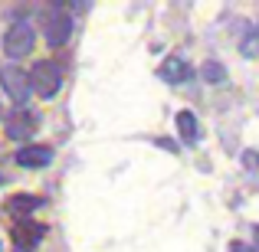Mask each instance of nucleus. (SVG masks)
Here are the masks:
<instances>
[{"label":"nucleus","mask_w":259,"mask_h":252,"mask_svg":"<svg viewBox=\"0 0 259 252\" xmlns=\"http://www.w3.org/2000/svg\"><path fill=\"white\" fill-rule=\"evenodd\" d=\"M33 46H36V33H33V26L26 23V20H17V23L7 26L4 53L10 59H20V56H26V53H33Z\"/></svg>","instance_id":"1"},{"label":"nucleus","mask_w":259,"mask_h":252,"mask_svg":"<svg viewBox=\"0 0 259 252\" xmlns=\"http://www.w3.org/2000/svg\"><path fill=\"white\" fill-rule=\"evenodd\" d=\"M39 207H43V200H39V196H23V193H20V196H10V200L4 203V210L17 216V223L20 220H30V213H33V210H39Z\"/></svg>","instance_id":"9"},{"label":"nucleus","mask_w":259,"mask_h":252,"mask_svg":"<svg viewBox=\"0 0 259 252\" xmlns=\"http://www.w3.org/2000/svg\"><path fill=\"white\" fill-rule=\"evenodd\" d=\"M50 161H53V147H46V144H26L17 151V164L26 167V170H39V167L50 164Z\"/></svg>","instance_id":"7"},{"label":"nucleus","mask_w":259,"mask_h":252,"mask_svg":"<svg viewBox=\"0 0 259 252\" xmlns=\"http://www.w3.org/2000/svg\"><path fill=\"white\" fill-rule=\"evenodd\" d=\"M0 85H4V92L10 95L17 105H23V102L33 95V88H30V72H23L20 66H13V63L0 69Z\"/></svg>","instance_id":"4"},{"label":"nucleus","mask_w":259,"mask_h":252,"mask_svg":"<svg viewBox=\"0 0 259 252\" xmlns=\"http://www.w3.org/2000/svg\"><path fill=\"white\" fill-rule=\"evenodd\" d=\"M240 53H243V56H249V59L259 56V26H256V30H249V36L240 43Z\"/></svg>","instance_id":"12"},{"label":"nucleus","mask_w":259,"mask_h":252,"mask_svg":"<svg viewBox=\"0 0 259 252\" xmlns=\"http://www.w3.org/2000/svg\"><path fill=\"white\" fill-rule=\"evenodd\" d=\"M0 118H4V105H0Z\"/></svg>","instance_id":"14"},{"label":"nucleus","mask_w":259,"mask_h":252,"mask_svg":"<svg viewBox=\"0 0 259 252\" xmlns=\"http://www.w3.org/2000/svg\"><path fill=\"white\" fill-rule=\"evenodd\" d=\"M243 161H246V167H249V170L259 167V154H253V151H246V154H243Z\"/></svg>","instance_id":"13"},{"label":"nucleus","mask_w":259,"mask_h":252,"mask_svg":"<svg viewBox=\"0 0 259 252\" xmlns=\"http://www.w3.org/2000/svg\"><path fill=\"white\" fill-rule=\"evenodd\" d=\"M158 76L164 79V82H187L190 79V66H187V59H181V56H167L164 63H161V69H158Z\"/></svg>","instance_id":"8"},{"label":"nucleus","mask_w":259,"mask_h":252,"mask_svg":"<svg viewBox=\"0 0 259 252\" xmlns=\"http://www.w3.org/2000/svg\"><path fill=\"white\" fill-rule=\"evenodd\" d=\"M33 131H36V115H33L30 108L17 105L10 115H7V138H13V141L33 138Z\"/></svg>","instance_id":"5"},{"label":"nucleus","mask_w":259,"mask_h":252,"mask_svg":"<svg viewBox=\"0 0 259 252\" xmlns=\"http://www.w3.org/2000/svg\"><path fill=\"white\" fill-rule=\"evenodd\" d=\"M0 183H4V174H0Z\"/></svg>","instance_id":"15"},{"label":"nucleus","mask_w":259,"mask_h":252,"mask_svg":"<svg viewBox=\"0 0 259 252\" xmlns=\"http://www.w3.org/2000/svg\"><path fill=\"white\" fill-rule=\"evenodd\" d=\"M177 134H181V141L184 144H197V138H200V128H197V115L194 112H177Z\"/></svg>","instance_id":"10"},{"label":"nucleus","mask_w":259,"mask_h":252,"mask_svg":"<svg viewBox=\"0 0 259 252\" xmlns=\"http://www.w3.org/2000/svg\"><path fill=\"white\" fill-rule=\"evenodd\" d=\"M43 33L50 46H66V39L72 36V17L63 10V4H53L43 13Z\"/></svg>","instance_id":"2"},{"label":"nucleus","mask_w":259,"mask_h":252,"mask_svg":"<svg viewBox=\"0 0 259 252\" xmlns=\"http://www.w3.org/2000/svg\"><path fill=\"white\" fill-rule=\"evenodd\" d=\"M59 85H63V72H59L56 63H36L30 72V88L33 95H39V98H53V95L59 92Z\"/></svg>","instance_id":"3"},{"label":"nucleus","mask_w":259,"mask_h":252,"mask_svg":"<svg viewBox=\"0 0 259 252\" xmlns=\"http://www.w3.org/2000/svg\"><path fill=\"white\" fill-rule=\"evenodd\" d=\"M203 79L213 82V85H220V82H227V69H223L217 59H210V63H203Z\"/></svg>","instance_id":"11"},{"label":"nucleus","mask_w":259,"mask_h":252,"mask_svg":"<svg viewBox=\"0 0 259 252\" xmlns=\"http://www.w3.org/2000/svg\"><path fill=\"white\" fill-rule=\"evenodd\" d=\"M46 236V226L36 220H20L17 226H13V242H17V249H36L39 242H43Z\"/></svg>","instance_id":"6"}]
</instances>
